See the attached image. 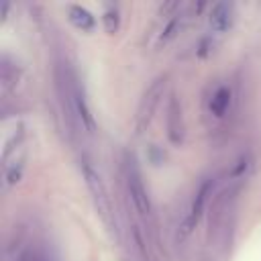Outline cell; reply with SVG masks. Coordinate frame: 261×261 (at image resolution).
Instances as JSON below:
<instances>
[{
	"label": "cell",
	"instance_id": "obj_1",
	"mask_svg": "<svg viewBox=\"0 0 261 261\" xmlns=\"http://www.w3.org/2000/svg\"><path fill=\"white\" fill-rule=\"evenodd\" d=\"M124 179H126V190H128V196L133 200V206L135 210L143 216V218H151L153 214V206H151V198L147 194V188L143 184V177H141V171L135 163L133 157L126 159V171H124Z\"/></svg>",
	"mask_w": 261,
	"mask_h": 261
},
{
	"label": "cell",
	"instance_id": "obj_2",
	"mask_svg": "<svg viewBox=\"0 0 261 261\" xmlns=\"http://www.w3.org/2000/svg\"><path fill=\"white\" fill-rule=\"evenodd\" d=\"M82 171H84V177H86V186L94 198V204L98 208V212L108 218V212H110V200H108V194H106V188H104V181L100 177V173L94 169V165L90 161H84L82 163Z\"/></svg>",
	"mask_w": 261,
	"mask_h": 261
},
{
	"label": "cell",
	"instance_id": "obj_3",
	"mask_svg": "<svg viewBox=\"0 0 261 261\" xmlns=\"http://www.w3.org/2000/svg\"><path fill=\"white\" fill-rule=\"evenodd\" d=\"M163 88H165V80L159 77L153 82V86L147 90V94L143 96L141 104H139V110H137V130H145L147 124L151 122V116L155 112V106L159 104V98L163 94Z\"/></svg>",
	"mask_w": 261,
	"mask_h": 261
},
{
	"label": "cell",
	"instance_id": "obj_4",
	"mask_svg": "<svg viewBox=\"0 0 261 261\" xmlns=\"http://www.w3.org/2000/svg\"><path fill=\"white\" fill-rule=\"evenodd\" d=\"M212 186H214L212 179H204L202 186H200V190L196 192V198H194V202H192V206H190V212H188V216H186V220H184V224H181V228H184L186 234L196 228V224H198V220H200V216H202V212H204L206 200H208V196H210V192H212Z\"/></svg>",
	"mask_w": 261,
	"mask_h": 261
},
{
	"label": "cell",
	"instance_id": "obj_5",
	"mask_svg": "<svg viewBox=\"0 0 261 261\" xmlns=\"http://www.w3.org/2000/svg\"><path fill=\"white\" fill-rule=\"evenodd\" d=\"M230 16H232V6L226 4V2H218L212 6L210 14H208V22H210V29L212 31H226L228 24H230Z\"/></svg>",
	"mask_w": 261,
	"mask_h": 261
},
{
	"label": "cell",
	"instance_id": "obj_6",
	"mask_svg": "<svg viewBox=\"0 0 261 261\" xmlns=\"http://www.w3.org/2000/svg\"><path fill=\"white\" fill-rule=\"evenodd\" d=\"M228 106H230V88H228V86H220V88H216L214 94H212V98H210V102H208L210 112H212L214 116L220 118V116L226 114Z\"/></svg>",
	"mask_w": 261,
	"mask_h": 261
},
{
	"label": "cell",
	"instance_id": "obj_7",
	"mask_svg": "<svg viewBox=\"0 0 261 261\" xmlns=\"http://www.w3.org/2000/svg\"><path fill=\"white\" fill-rule=\"evenodd\" d=\"M69 20L82 31H92L94 29V16L82 6H69Z\"/></svg>",
	"mask_w": 261,
	"mask_h": 261
},
{
	"label": "cell",
	"instance_id": "obj_8",
	"mask_svg": "<svg viewBox=\"0 0 261 261\" xmlns=\"http://www.w3.org/2000/svg\"><path fill=\"white\" fill-rule=\"evenodd\" d=\"M104 24H106V31H108V33L116 31V27H118V12H116V6H114V4H108V6H106Z\"/></svg>",
	"mask_w": 261,
	"mask_h": 261
}]
</instances>
